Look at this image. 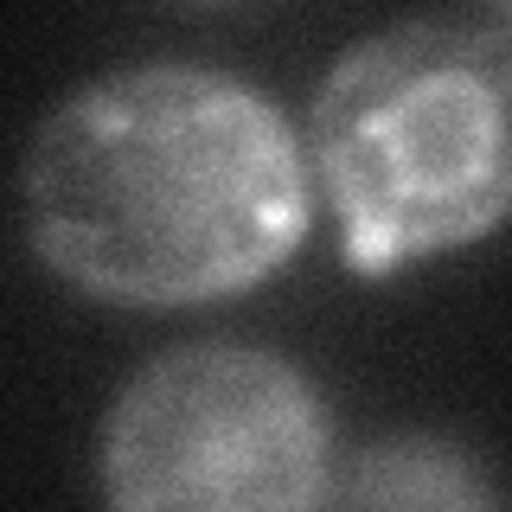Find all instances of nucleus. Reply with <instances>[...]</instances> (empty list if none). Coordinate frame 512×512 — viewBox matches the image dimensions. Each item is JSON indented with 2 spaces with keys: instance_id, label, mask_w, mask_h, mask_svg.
Listing matches in <instances>:
<instances>
[{
  "instance_id": "nucleus-3",
  "label": "nucleus",
  "mask_w": 512,
  "mask_h": 512,
  "mask_svg": "<svg viewBox=\"0 0 512 512\" xmlns=\"http://www.w3.org/2000/svg\"><path fill=\"white\" fill-rule=\"evenodd\" d=\"M333 410L269 346L192 340L122 384L103 429V493L128 512L327 506Z\"/></svg>"
},
{
  "instance_id": "nucleus-4",
  "label": "nucleus",
  "mask_w": 512,
  "mask_h": 512,
  "mask_svg": "<svg viewBox=\"0 0 512 512\" xmlns=\"http://www.w3.org/2000/svg\"><path fill=\"white\" fill-rule=\"evenodd\" d=\"M487 468L461 442L442 436H384L359 455L333 461L327 506H442V512H487Z\"/></svg>"
},
{
  "instance_id": "nucleus-2",
  "label": "nucleus",
  "mask_w": 512,
  "mask_h": 512,
  "mask_svg": "<svg viewBox=\"0 0 512 512\" xmlns=\"http://www.w3.org/2000/svg\"><path fill=\"white\" fill-rule=\"evenodd\" d=\"M506 32L404 20L340 52L314 90L308 167L352 276H391L500 231L512 205Z\"/></svg>"
},
{
  "instance_id": "nucleus-1",
  "label": "nucleus",
  "mask_w": 512,
  "mask_h": 512,
  "mask_svg": "<svg viewBox=\"0 0 512 512\" xmlns=\"http://www.w3.org/2000/svg\"><path fill=\"white\" fill-rule=\"evenodd\" d=\"M39 263L122 308H199L269 282L314 218L295 122L212 64H122L39 122L20 167Z\"/></svg>"
}]
</instances>
